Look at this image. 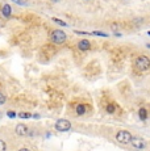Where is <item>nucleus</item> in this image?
Segmentation results:
<instances>
[{
  "label": "nucleus",
  "instance_id": "1",
  "mask_svg": "<svg viewBox=\"0 0 150 151\" xmlns=\"http://www.w3.org/2000/svg\"><path fill=\"white\" fill-rule=\"evenodd\" d=\"M136 67H137L140 71H146L150 67V59L145 55H141L136 59Z\"/></svg>",
  "mask_w": 150,
  "mask_h": 151
},
{
  "label": "nucleus",
  "instance_id": "2",
  "mask_svg": "<svg viewBox=\"0 0 150 151\" xmlns=\"http://www.w3.org/2000/svg\"><path fill=\"white\" fill-rule=\"evenodd\" d=\"M51 41H53L54 43H63L66 41V38H67V37H66V33L63 30H59V29H57V30H54L53 33H51Z\"/></svg>",
  "mask_w": 150,
  "mask_h": 151
},
{
  "label": "nucleus",
  "instance_id": "3",
  "mask_svg": "<svg viewBox=\"0 0 150 151\" xmlns=\"http://www.w3.org/2000/svg\"><path fill=\"white\" fill-rule=\"evenodd\" d=\"M116 139L120 143L128 145V143H131V141H132V134L129 132H126V130H121V132H119L116 134Z\"/></svg>",
  "mask_w": 150,
  "mask_h": 151
},
{
  "label": "nucleus",
  "instance_id": "4",
  "mask_svg": "<svg viewBox=\"0 0 150 151\" xmlns=\"http://www.w3.org/2000/svg\"><path fill=\"white\" fill-rule=\"evenodd\" d=\"M70 127H71V124H70V121H67V120H58L56 122V129L58 130V132H67V130H70Z\"/></svg>",
  "mask_w": 150,
  "mask_h": 151
},
{
  "label": "nucleus",
  "instance_id": "5",
  "mask_svg": "<svg viewBox=\"0 0 150 151\" xmlns=\"http://www.w3.org/2000/svg\"><path fill=\"white\" fill-rule=\"evenodd\" d=\"M131 143H132V146L136 147V149H145L146 147V142L144 141V139H141V138H138V137H132V141H131Z\"/></svg>",
  "mask_w": 150,
  "mask_h": 151
},
{
  "label": "nucleus",
  "instance_id": "6",
  "mask_svg": "<svg viewBox=\"0 0 150 151\" xmlns=\"http://www.w3.org/2000/svg\"><path fill=\"white\" fill-rule=\"evenodd\" d=\"M90 42H88V40H82L79 43H78V47H79V50L82 51H87L90 50Z\"/></svg>",
  "mask_w": 150,
  "mask_h": 151
},
{
  "label": "nucleus",
  "instance_id": "7",
  "mask_svg": "<svg viewBox=\"0 0 150 151\" xmlns=\"http://www.w3.org/2000/svg\"><path fill=\"white\" fill-rule=\"evenodd\" d=\"M16 134H19V135H27L28 134V127L25 126V125H22V124L17 125V126H16Z\"/></svg>",
  "mask_w": 150,
  "mask_h": 151
},
{
  "label": "nucleus",
  "instance_id": "8",
  "mask_svg": "<svg viewBox=\"0 0 150 151\" xmlns=\"http://www.w3.org/2000/svg\"><path fill=\"white\" fill-rule=\"evenodd\" d=\"M1 12H3V14H4V17H9L11 13H12V8H11L9 4H4L3 8H1Z\"/></svg>",
  "mask_w": 150,
  "mask_h": 151
},
{
  "label": "nucleus",
  "instance_id": "9",
  "mask_svg": "<svg viewBox=\"0 0 150 151\" xmlns=\"http://www.w3.org/2000/svg\"><path fill=\"white\" fill-rule=\"evenodd\" d=\"M140 117L142 118V120H146V118H148V112H146L145 109H140Z\"/></svg>",
  "mask_w": 150,
  "mask_h": 151
},
{
  "label": "nucleus",
  "instance_id": "10",
  "mask_svg": "<svg viewBox=\"0 0 150 151\" xmlns=\"http://www.w3.org/2000/svg\"><path fill=\"white\" fill-rule=\"evenodd\" d=\"M76 112H78V114H84L86 108H84L83 105H78V106H76Z\"/></svg>",
  "mask_w": 150,
  "mask_h": 151
},
{
  "label": "nucleus",
  "instance_id": "11",
  "mask_svg": "<svg viewBox=\"0 0 150 151\" xmlns=\"http://www.w3.org/2000/svg\"><path fill=\"white\" fill-rule=\"evenodd\" d=\"M19 116H20V118H30V117H32L30 113H27V112H21V113H19Z\"/></svg>",
  "mask_w": 150,
  "mask_h": 151
},
{
  "label": "nucleus",
  "instance_id": "12",
  "mask_svg": "<svg viewBox=\"0 0 150 151\" xmlns=\"http://www.w3.org/2000/svg\"><path fill=\"white\" fill-rule=\"evenodd\" d=\"M5 149H7V146H5V142L0 139V151H5Z\"/></svg>",
  "mask_w": 150,
  "mask_h": 151
},
{
  "label": "nucleus",
  "instance_id": "13",
  "mask_svg": "<svg viewBox=\"0 0 150 151\" xmlns=\"http://www.w3.org/2000/svg\"><path fill=\"white\" fill-rule=\"evenodd\" d=\"M113 110H115V105L109 104V105L107 106V112H108V113H113Z\"/></svg>",
  "mask_w": 150,
  "mask_h": 151
},
{
  "label": "nucleus",
  "instance_id": "14",
  "mask_svg": "<svg viewBox=\"0 0 150 151\" xmlns=\"http://www.w3.org/2000/svg\"><path fill=\"white\" fill-rule=\"evenodd\" d=\"M54 20V21H56L57 22V24H59V25H62V27H66V25H67V24H66V22H63V21H61V20H58V19H53Z\"/></svg>",
  "mask_w": 150,
  "mask_h": 151
},
{
  "label": "nucleus",
  "instance_id": "15",
  "mask_svg": "<svg viewBox=\"0 0 150 151\" xmlns=\"http://www.w3.org/2000/svg\"><path fill=\"white\" fill-rule=\"evenodd\" d=\"M4 103H5V96L3 93H0V105H3Z\"/></svg>",
  "mask_w": 150,
  "mask_h": 151
},
{
  "label": "nucleus",
  "instance_id": "16",
  "mask_svg": "<svg viewBox=\"0 0 150 151\" xmlns=\"http://www.w3.org/2000/svg\"><path fill=\"white\" fill-rule=\"evenodd\" d=\"M95 36H103V37H107L105 33H103V32H94Z\"/></svg>",
  "mask_w": 150,
  "mask_h": 151
},
{
  "label": "nucleus",
  "instance_id": "17",
  "mask_svg": "<svg viewBox=\"0 0 150 151\" xmlns=\"http://www.w3.org/2000/svg\"><path fill=\"white\" fill-rule=\"evenodd\" d=\"M7 114H8V117H11V118H15L16 117V113L15 112H8Z\"/></svg>",
  "mask_w": 150,
  "mask_h": 151
},
{
  "label": "nucleus",
  "instance_id": "18",
  "mask_svg": "<svg viewBox=\"0 0 150 151\" xmlns=\"http://www.w3.org/2000/svg\"><path fill=\"white\" fill-rule=\"evenodd\" d=\"M15 3H17V4H22V5H25L27 4V1H22V0H13Z\"/></svg>",
  "mask_w": 150,
  "mask_h": 151
},
{
  "label": "nucleus",
  "instance_id": "19",
  "mask_svg": "<svg viewBox=\"0 0 150 151\" xmlns=\"http://www.w3.org/2000/svg\"><path fill=\"white\" fill-rule=\"evenodd\" d=\"M19 151H29L28 149H21V150H19Z\"/></svg>",
  "mask_w": 150,
  "mask_h": 151
},
{
  "label": "nucleus",
  "instance_id": "20",
  "mask_svg": "<svg viewBox=\"0 0 150 151\" xmlns=\"http://www.w3.org/2000/svg\"><path fill=\"white\" fill-rule=\"evenodd\" d=\"M148 47H149V49H150V43H148Z\"/></svg>",
  "mask_w": 150,
  "mask_h": 151
},
{
  "label": "nucleus",
  "instance_id": "21",
  "mask_svg": "<svg viewBox=\"0 0 150 151\" xmlns=\"http://www.w3.org/2000/svg\"><path fill=\"white\" fill-rule=\"evenodd\" d=\"M53 1H59V0H53Z\"/></svg>",
  "mask_w": 150,
  "mask_h": 151
},
{
  "label": "nucleus",
  "instance_id": "22",
  "mask_svg": "<svg viewBox=\"0 0 150 151\" xmlns=\"http://www.w3.org/2000/svg\"><path fill=\"white\" fill-rule=\"evenodd\" d=\"M149 36H150V32H149Z\"/></svg>",
  "mask_w": 150,
  "mask_h": 151
}]
</instances>
